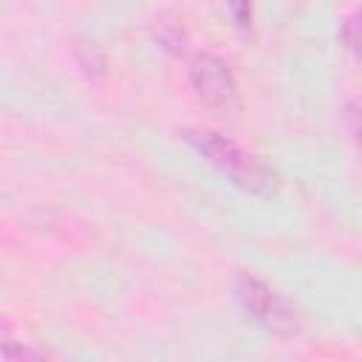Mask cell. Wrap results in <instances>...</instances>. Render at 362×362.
<instances>
[{
	"instance_id": "cell-1",
	"label": "cell",
	"mask_w": 362,
	"mask_h": 362,
	"mask_svg": "<svg viewBox=\"0 0 362 362\" xmlns=\"http://www.w3.org/2000/svg\"><path fill=\"white\" fill-rule=\"evenodd\" d=\"M184 139L223 175H229L238 187L257 192V195H272L277 189V175L272 167H266L257 156L240 150L235 141L223 139L215 130H187Z\"/></svg>"
},
{
	"instance_id": "cell-2",
	"label": "cell",
	"mask_w": 362,
	"mask_h": 362,
	"mask_svg": "<svg viewBox=\"0 0 362 362\" xmlns=\"http://www.w3.org/2000/svg\"><path fill=\"white\" fill-rule=\"evenodd\" d=\"M235 297L243 305V311L255 322H260L263 328H269L274 334H294V331H300L297 311L277 291H272L263 280H257L252 274H240L235 280Z\"/></svg>"
},
{
	"instance_id": "cell-3",
	"label": "cell",
	"mask_w": 362,
	"mask_h": 362,
	"mask_svg": "<svg viewBox=\"0 0 362 362\" xmlns=\"http://www.w3.org/2000/svg\"><path fill=\"white\" fill-rule=\"evenodd\" d=\"M189 82L209 107H215V110L238 107V82L221 57L195 54L189 59Z\"/></svg>"
},
{
	"instance_id": "cell-4",
	"label": "cell",
	"mask_w": 362,
	"mask_h": 362,
	"mask_svg": "<svg viewBox=\"0 0 362 362\" xmlns=\"http://www.w3.org/2000/svg\"><path fill=\"white\" fill-rule=\"evenodd\" d=\"M342 42L354 54V59L362 65V8H354L342 20Z\"/></svg>"
},
{
	"instance_id": "cell-5",
	"label": "cell",
	"mask_w": 362,
	"mask_h": 362,
	"mask_svg": "<svg viewBox=\"0 0 362 362\" xmlns=\"http://www.w3.org/2000/svg\"><path fill=\"white\" fill-rule=\"evenodd\" d=\"M342 113H345V124H348L354 141L362 147V96H351L345 102V110Z\"/></svg>"
},
{
	"instance_id": "cell-6",
	"label": "cell",
	"mask_w": 362,
	"mask_h": 362,
	"mask_svg": "<svg viewBox=\"0 0 362 362\" xmlns=\"http://www.w3.org/2000/svg\"><path fill=\"white\" fill-rule=\"evenodd\" d=\"M156 34H158V40L167 45V48H181L184 45V25L178 23V20H158V25H156Z\"/></svg>"
},
{
	"instance_id": "cell-7",
	"label": "cell",
	"mask_w": 362,
	"mask_h": 362,
	"mask_svg": "<svg viewBox=\"0 0 362 362\" xmlns=\"http://www.w3.org/2000/svg\"><path fill=\"white\" fill-rule=\"evenodd\" d=\"M226 6H229L232 20L240 28H249V23H252V0H226Z\"/></svg>"
}]
</instances>
